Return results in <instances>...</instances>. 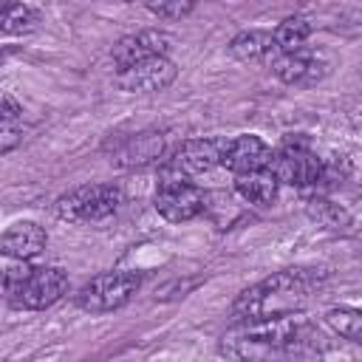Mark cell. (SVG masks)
I'll return each instance as SVG.
<instances>
[{"mask_svg":"<svg viewBox=\"0 0 362 362\" xmlns=\"http://www.w3.org/2000/svg\"><path fill=\"white\" fill-rule=\"evenodd\" d=\"M277 187L280 181L269 173V170H255V173H243V175H235V192L249 201V204H257V206H266L277 198Z\"/></svg>","mask_w":362,"mask_h":362,"instance_id":"cell-16","label":"cell"},{"mask_svg":"<svg viewBox=\"0 0 362 362\" xmlns=\"http://www.w3.org/2000/svg\"><path fill=\"white\" fill-rule=\"evenodd\" d=\"M40 23V11L25 3H8L0 14V28L6 34H28Z\"/></svg>","mask_w":362,"mask_h":362,"instance_id":"cell-20","label":"cell"},{"mask_svg":"<svg viewBox=\"0 0 362 362\" xmlns=\"http://www.w3.org/2000/svg\"><path fill=\"white\" fill-rule=\"evenodd\" d=\"M325 272L320 269H280L255 286L243 288L229 314L235 325L243 322H260V320H280V317H297L305 311L317 288L322 286Z\"/></svg>","mask_w":362,"mask_h":362,"instance_id":"cell-2","label":"cell"},{"mask_svg":"<svg viewBox=\"0 0 362 362\" xmlns=\"http://www.w3.org/2000/svg\"><path fill=\"white\" fill-rule=\"evenodd\" d=\"M173 34L161 31V28H144V31H136V34H127L122 37L110 57H113V65L116 71L122 68H130L136 62H144V59H153V57H167V51L173 48Z\"/></svg>","mask_w":362,"mask_h":362,"instance_id":"cell-9","label":"cell"},{"mask_svg":"<svg viewBox=\"0 0 362 362\" xmlns=\"http://www.w3.org/2000/svg\"><path fill=\"white\" fill-rule=\"evenodd\" d=\"M65 288H68V274L62 269L40 266L25 280L6 288V300L20 311H42V308H51L65 294Z\"/></svg>","mask_w":362,"mask_h":362,"instance_id":"cell-6","label":"cell"},{"mask_svg":"<svg viewBox=\"0 0 362 362\" xmlns=\"http://www.w3.org/2000/svg\"><path fill=\"white\" fill-rule=\"evenodd\" d=\"M150 14H156V17H161V20H181V17H187L195 6L192 3H181V0H173V3H147L144 6Z\"/></svg>","mask_w":362,"mask_h":362,"instance_id":"cell-21","label":"cell"},{"mask_svg":"<svg viewBox=\"0 0 362 362\" xmlns=\"http://www.w3.org/2000/svg\"><path fill=\"white\" fill-rule=\"evenodd\" d=\"M325 322L334 334H339L348 342L362 345V308H351V305H337L325 314Z\"/></svg>","mask_w":362,"mask_h":362,"instance_id":"cell-18","label":"cell"},{"mask_svg":"<svg viewBox=\"0 0 362 362\" xmlns=\"http://www.w3.org/2000/svg\"><path fill=\"white\" fill-rule=\"evenodd\" d=\"M229 57H235L238 62H263L272 57H277V45H274V34L263 31V28H249L232 37L229 42Z\"/></svg>","mask_w":362,"mask_h":362,"instance_id":"cell-15","label":"cell"},{"mask_svg":"<svg viewBox=\"0 0 362 362\" xmlns=\"http://www.w3.org/2000/svg\"><path fill=\"white\" fill-rule=\"evenodd\" d=\"M305 209H308V215H311V218H314L320 226H325V229L345 232V229L351 226V215H348V212H345L339 204H331L328 198L314 195V198H308Z\"/></svg>","mask_w":362,"mask_h":362,"instance_id":"cell-19","label":"cell"},{"mask_svg":"<svg viewBox=\"0 0 362 362\" xmlns=\"http://www.w3.org/2000/svg\"><path fill=\"white\" fill-rule=\"evenodd\" d=\"M161 156H164V136L158 130L133 133L113 150V161L119 167H147Z\"/></svg>","mask_w":362,"mask_h":362,"instance_id":"cell-14","label":"cell"},{"mask_svg":"<svg viewBox=\"0 0 362 362\" xmlns=\"http://www.w3.org/2000/svg\"><path fill=\"white\" fill-rule=\"evenodd\" d=\"M272 34H274L277 57L280 54H291V51L305 48V40L311 37V23L305 17H286Z\"/></svg>","mask_w":362,"mask_h":362,"instance_id":"cell-17","label":"cell"},{"mask_svg":"<svg viewBox=\"0 0 362 362\" xmlns=\"http://www.w3.org/2000/svg\"><path fill=\"white\" fill-rule=\"evenodd\" d=\"M221 156H223V141L218 139H189L184 141L173 161H170V170L175 175H201V173H209L215 167H221Z\"/></svg>","mask_w":362,"mask_h":362,"instance_id":"cell-12","label":"cell"},{"mask_svg":"<svg viewBox=\"0 0 362 362\" xmlns=\"http://www.w3.org/2000/svg\"><path fill=\"white\" fill-rule=\"evenodd\" d=\"M269 173L280 184L300 187V189H317L322 187L325 158H320L303 136H286L283 144L272 153Z\"/></svg>","mask_w":362,"mask_h":362,"instance_id":"cell-3","label":"cell"},{"mask_svg":"<svg viewBox=\"0 0 362 362\" xmlns=\"http://www.w3.org/2000/svg\"><path fill=\"white\" fill-rule=\"evenodd\" d=\"M153 206H156V212H158L164 221H170V223H184V221H192L195 215L204 212L206 195H204L201 187L189 184L187 178L170 175V178L158 181L156 195H153Z\"/></svg>","mask_w":362,"mask_h":362,"instance_id":"cell-7","label":"cell"},{"mask_svg":"<svg viewBox=\"0 0 362 362\" xmlns=\"http://www.w3.org/2000/svg\"><path fill=\"white\" fill-rule=\"evenodd\" d=\"M320 348V331L300 320V314L243 322L221 339V351L238 362H311Z\"/></svg>","mask_w":362,"mask_h":362,"instance_id":"cell-1","label":"cell"},{"mask_svg":"<svg viewBox=\"0 0 362 362\" xmlns=\"http://www.w3.org/2000/svg\"><path fill=\"white\" fill-rule=\"evenodd\" d=\"M20 116H23V107L14 102L11 93H3V99H0V122L3 124H17Z\"/></svg>","mask_w":362,"mask_h":362,"instance_id":"cell-22","label":"cell"},{"mask_svg":"<svg viewBox=\"0 0 362 362\" xmlns=\"http://www.w3.org/2000/svg\"><path fill=\"white\" fill-rule=\"evenodd\" d=\"M272 161V147L252 133L235 136L232 141H223V156H221V167H226L235 175L243 173H255V170H269Z\"/></svg>","mask_w":362,"mask_h":362,"instance_id":"cell-11","label":"cell"},{"mask_svg":"<svg viewBox=\"0 0 362 362\" xmlns=\"http://www.w3.org/2000/svg\"><path fill=\"white\" fill-rule=\"evenodd\" d=\"M124 204V195L113 184H85L65 192L57 201V215L68 223H102L113 218Z\"/></svg>","mask_w":362,"mask_h":362,"instance_id":"cell-4","label":"cell"},{"mask_svg":"<svg viewBox=\"0 0 362 362\" xmlns=\"http://www.w3.org/2000/svg\"><path fill=\"white\" fill-rule=\"evenodd\" d=\"M48 243V235L40 223L34 221H17L3 232L0 240V252L11 260H31L37 257Z\"/></svg>","mask_w":362,"mask_h":362,"instance_id":"cell-13","label":"cell"},{"mask_svg":"<svg viewBox=\"0 0 362 362\" xmlns=\"http://www.w3.org/2000/svg\"><path fill=\"white\" fill-rule=\"evenodd\" d=\"M328 59L320 51H291V54H280L272 62V71L280 82L291 85V88H314L325 74H328Z\"/></svg>","mask_w":362,"mask_h":362,"instance_id":"cell-10","label":"cell"},{"mask_svg":"<svg viewBox=\"0 0 362 362\" xmlns=\"http://www.w3.org/2000/svg\"><path fill=\"white\" fill-rule=\"evenodd\" d=\"M175 76H178V68L170 57H153L116 71L113 82L127 93H158V90H167L175 82Z\"/></svg>","mask_w":362,"mask_h":362,"instance_id":"cell-8","label":"cell"},{"mask_svg":"<svg viewBox=\"0 0 362 362\" xmlns=\"http://www.w3.org/2000/svg\"><path fill=\"white\" fill-rule=\"evenodd\" d=\"M139 288H141L139 272H105L79 288L76 305L88 314H107L127 305Z\"/></svg>","mask_w":362,"mask_h":362,"instance_id":"cell-5","label":"cell"}]
</instances>
